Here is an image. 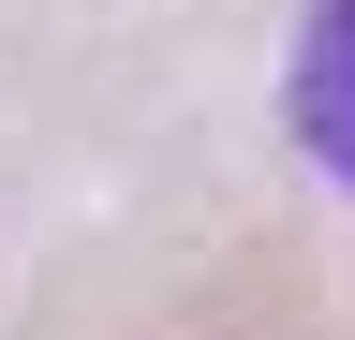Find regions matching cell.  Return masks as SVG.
Instances as JSON below:
<instances>
[{"instance_id":"cell-1","label":"cell","mask_w":355,"mask_h":340,"mask_svg":"<svg viewBox=\"0 0 355 340\" xmlns=\"http://www.w3.org/2000/svg\"><path fill=\"white\" fill-rule=\"evenodd\" d=\"M282 118H296V148L326 163V178L355 193V0H311V30H296V89H282Z\"/></svg>"}]
</instances>
